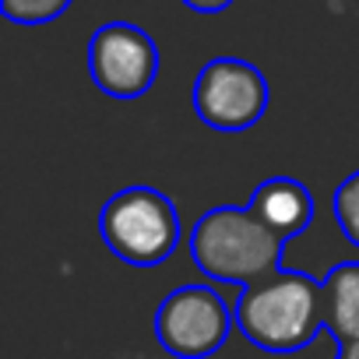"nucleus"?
I'll return each mask as SVG.
<instances>
[{
	"label": "nucleus",
	"instance_id": "1",
	"mask_svg": "<svg viewBox=\"0 0 359 359\" xmlns=\"http://www.w3.org/2000/svg\"><path fill=\"white\" fill-rule=\"evenodd\" d=\"M233 313L240 334L250 345L271 355H292L306 348L324 327L320 278L292 268H275L271 275L240 289Z\"/></svg>",
	"mask_w": 359,
	"mask_h": 359
},
{
	"label": "nucleus",
	"instance_id": "2",
	"mask_svg": "<svg viewBox=\"0 0 359 359\" xmlns=\"http://www.w3.org/2000/svg\"><path fill=\"white\" fill-rule=\"evenodd\" d=\"M285 243L275 229H268L250 205H219L208 208L187 236L191 261L212 282L250 285L275 268H282Z\"/></svg>",
	"mask_w": 359,
	"mask_h": 359
},
{
	"label": "nucleus",
	"instance_id": "3",
	"mask_svg": "<svg viewBox=\"0 0 359 359\" xmlns=\"http://www.w3.org/2000/svg\"><path fill=\"white\" fill-rule=\"evenodd\" d=\"M102 243L134 268H155L180 247V222L176 205L144 184L116 191L99 212Z\"/></svg>",
	"mask_w": 359,
	"mask_h": 359
},
{
	"label": "nucleus",
	"instance_id": "4",
	"mask_svg": "<svg viewBox=\"0 0 359 359\" xmlns=\"http://www.w3.org/2000/svg\"><path fill=\"white\" fill-rule=\"evenodd\" d=\"M233 327L236 313L212 285H180L155 310V338L176 359L215 355Z\"/></svg>",
	"mask_w": 359,
	"mask_h": 359
},
{
	"label": "nucleus",
	"instance_id": "5",
	"mask_svg": "<svg viewBox=\"0 0 359 359\" xmlns=\"http://www.w3.org/2000/svg\"><path fill=\"white\" fill-rule=\"evenodd\" d=\"M268 78L240 57L208 60L191 88L194 113L215 130H247L268 113Z\"/></svg>",
	"mask_w": 359,
	"mask_h": 359
},
{
	"label": "nucleus",
	"instance_id": "6",
	"mask_svg": "<svg viewBox=\"0 0 359 359\" xmlns=\"http://www.w3.org/2000/svg\"><path fill=\"white\" fill-rule=\"evenodd\" d=\"M88 74L109 99H141L158 74L155 39L130 22H106L88 43Z\"/></svg>",
	"mask_w": 359,
	"mask_h": 359
},
{
	"label": "nucleus",
	"instance_id": "7",
	"mask_svg": "<svg viewBox=\"0 0 359 359\" xmlns=\"http://www.w3.org/2000/svg\"><path fill=\"white\" fill-rule=\"evenodd\" d=\"M247 205L282 240L299 236L310 226V219H313V198L292 176H271V180H264V184H257Z\"/></svg>",
	"mask_w": 359,
	"mask_h": 359
},
{
	"label": "nucleus",
	"instance_id": "8",
	"mask_svg": "<svg viewBox=\"0 0 359 359\" xmlns=\"http://www.w3.org/2000/svg\"><path fill=\"white\" fill-rule=\"evenodd\" d=\"M324 331L334 341L359 338V261H338L320 278Z\"/></svg>",
	"mask_w": 359,
	"mask_h": 359
},
{
	"label": "nucleus",
	"instance_id": "9",
	"mask_svg": "<svg viewBox=\"0 0 359 359\" xmlns=\"http://www.w3.org/2000/svg\"><path fill=\"white\" fill-rule=\"evenodd\" d=\"M331 212H334V219H338L341 236H345L352 247H359V169L348 172L341 184L334 187Z\"/></svg>",
	"mask_w": 359,
	"mask_h": 359
},
{
	"label": "nucleus",
	"instance_id": "10",
	"mask_svg": "<svg viewBox=\"0 0 359 359\" xmlns=\"http://www.w3.org/2000/svg\"><path fill=\"white\" fill-rule=\"evenodd\" d=\"M74 0H0V15L15 25H46L57 22Z\"/></svg>",
	"mask_w": 359,
	"mask_h": 359
},
{
	"label": "nucleus",
	"instance_id": "11",
	"mask_svg": "<svg viewBox=\"0 0 359 359\" xmlns=\"http://www.w3.org/2000/svg\"><path fill=\"white\" fill-rule=\"evenodd\" d=\"M236 0H184V8L198 11V15H219V11H229Z\"/></svg>",
	"mask_w": 359,
	"mask_h": 359
},
{
	"label": "nucleus",
	"instance_id": "12",
	"mask_svg": "<svg viewBox=\"0 0 359 359\" xmlns=\"http://www.w3.org/2000/svg\"><path fill=\"white\" fill-rule=\"evenodd\" d=\"M334 359H359V338H352V341H338Z\"/></svg>",
	"mask_w": 359,
	"mask_h": 359
}]
</instances>
